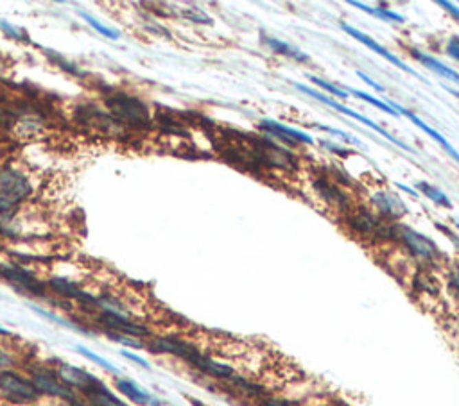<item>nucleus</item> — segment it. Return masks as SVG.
<instances>
[{"label": "nucleus", "instance_id": "f257e3e1", "mask_svg": "<svg viewBox=\"0 0 459 406\" xmlns=\"http://www.w3.org/2000/svg\"><path fill=\"white\" fill-rule=\"evenodd\" d=\"M106 108L110 110L115 119L135 129H144L151 123L147 106L140 99L126 93H115L110 99H106Z\"/></svg>", "mask_w": 459, "mask_h": 406}, {"label": "nucleus", "instance_id": "f03ea898", "mask_svg": "<svg viewBox=\"0 0 459 406\" xmlns=\"http://www.w3.org/2000/svg\"><path fill=\"white\" fill-rule=\"evenodd\" d=\"M0 396L11 405L27 406L36 403L42 394L38 392L32 381L22 378L13 370H2L0 372Z\"/></svg>", "mask_w": 459, "mask_h": 406}, {"label": "nucleus", "instance_id": "7ed1b4c3", "mask_svg": "<svg viewBox=\"0 0 459 406\" xmlns=\"http://www.w3.org/2000/svg\"><path fill=\"white\" fill-rule=\"evenodd\" d=\"M294 88H296V90H300V92H302V93H305V95H311V97H313V99H316V101L323 102V104L331 106V108H334L335 111H339V113L346 115V117H352V119H354V120H359V122L364 123L366 128L373 129V131H375L377 134H381L382 138H386V140L390 143H395V145L400 147V149H404V151H407V152H413V149H411V147H409L407 143L400 142L399 138L391 136V134L386 131V129H382L381 126H379V123H375V122H373V120H370V119H368V117H364V115L357 113V111H352V110H350V108H346V106H341L339 102L332 101V99H328V97L323 95V93L314 92L313 88L303 86V84H294Z\"/></svg>", "mask_w": 459, "mask_h": 406}, {"label": "nucleus", "instance_id": "20e7f679", "mask_svg": "<svg viewBox=\"0 0 459 406\" xmlns=\"http://www.w3.org/2000/svg\"><path fill=\"white\" fill-rule=\"evenodd\" d=\"M31 193V184L16 170L0 172V201L16 206Z\"/></svg>", "mask_w": 459, "mask_h": 406}, {"label": "nucleus", "instance_id": "39448f33", "mask_svg": "<svg viewBox=\"0 0 459 406\" xmlns=\"http://www.w3.org/2000/svg\"><path fill=\"white\" fill-rule=\"evenodd\" d=\"M31 381L42 396L58 397V399H65V401H72L74 399L72 388L67 387L52 370H47L43 367L42 369H34L32 370Z\"/></svg>", "mask_w": 459, "mask_h": 406}, {"label": "nucleus", "instance_id": "423d86ee", "mask_svg": "<svg viewBox=\"0 0 459 406\" xmlns=\"http://www.w3.org/2000/svg\"><path fill=\"white\" fill-rule=\"evenodd\" d=\"M0 278L5 279L8 283L14 285V287L22 288L25 292L32 294V296H45V285H43L42 281H38L29 270L22 269L19 265L0 263Z\"/></svg>", "mask_w": 459, "mask_h": 406}, {"label": "nucleus", "instance_id": "0eeeda50", "mask_svg": "<svg viewBox=\"0 0 459 406\" xmlns=\"http://www.w3.org/2000/svg\"><path fill=\"white\" fill-rule=\"evenodd\" d=\"M99 322L108 329V333H119L126 335V337H147L149 331H147L146 326L137 324L133 320H129L128 317L119 313H113V311H104L99 315Z\"/></svg>", "mask_w": 459, "mask_h": 406}, {"label": "nucleus", "instance_id": "6e6552de", "mask_svg": "<svg viewBox=\"0 0 459 406\" xmlns=\"http://www.w3.org/2000/svg\"><path fill=\"white\" fill-rule=\"evenodd\" d=\"M399 238L404 240V243L407 246V249L413 252L416 258H422V260H432L440 256V249L431 238L423 237V235L416 233L413 229L409 228H399Z\"/></svg>", "mask_w": 459, "mask_h": 406}, {"label": "nucleus", "instance_id": "1a4fd4ad", "mask_svg": "<svg viewBox=\"0 0 459 406\" xmlns=\"http://www.w3.org/2000/svg\"><path fill=\"white\" fill-rule=\"evenodd\" d=\"M341 29H343V31L346 32V34H350V36H352V38H355V40H357V41H361V43H363V45H366L368 49H372V51L375 52V54L382 56V58H384V60L390 61L391 64H395L396 69L404 70V72L409 73V75H414V77L422 79V75H420V73L414 72L413 69H409V67L404 63V61L399 60V58H396L395 54H391V52L388 51V49H384V47H382V45H379V43H377V41H373L370 36H366L364 32L357 31V29L352 27V25H348V23H343V25H341Z\"/></svg>", "mask_w": 459, "mask_h": 406}, {"label": "nucleus", "instance_id": "9d476101", "mask_svg": "<svg viewBox=\"0 0 459 406\" xmlns=\"http://www.w3.org/2000/svg\"><path fill=\"white\" fill-rule=\"evenodd\" d=\"M149 349L153 353H157V355H175L179 356V358H183V360L190 361L192 360V356L198 353L196 347H192L190 344L183 342V340H179V338L175 337H160V338H153L151 344H149Z\"/></svg>", "mask_w": 459, "mask_h": 406}, {"label": "nucleus", "instance_id": "9b49d317", "mask_svg": "<svg viewBox=\"0 0 459 406\" xmlns=\"http://www.w3.org/2000/svg\"><path fill=\"white\" fill-rule=\"evenodd\" d=\"M49 287H51L52 292H56L58 296L67 297V299H74V301L81 302V304L97 306L96 297H92L90 294L85 292V290H81V288L74 283V281H70V279L52 278L51 281H49Z\"/></svg>", "mask_w": 459, "mask_h": 406}, {"label": "nucleus", "instance_id": "f8f14e48", "mask_svg": "<svg viewBox=\"0 0 459 406\" xmlns=\"http://www.w3.org/2000/svg\"><path fill=\"white\" fill-rule=\"evenodd\" d=\"M56 374H58V378H60L67 387L79 388L81 392L87 390L88 387H92L97 381L96 376H92L90 372H87V370L79 369V367L69 366V363H60Z\"/></svg>", "mask_w": 459, "mask_h": 406}, {"label": "nucleus", "instance_id": "ddd939ff", "mask_svg": "<svg viewBox=\"0 0 459 406\" xmlns=\"http://www.w3.org/2000/svg\"><path fill=\"white\" fill-rule=\"evenodd\" d=\"M390 106H391V108H393V110L396 111V113H399V115H404L405 119H409V120H411V122H413L414 126H416V128H420V129H422V131L425 132V134H429V136H431L432 140H434V142H438V143H440V145L443 147V149H445V151H447V154H450V156H452V158H454V160L458 161V163H459V152L456 151L454 147L450 145L449 142H447L445 138L441 136L440 132H438V131H434V129H432V128H429L427 123L423 122L422 119H418V117H416V115H414V113H411V111H409V110H405L404 106L396 104V102H390Z\"/></svg>", "mask_w": 459, "mask_h": 406}, {"label": "nucleus", "instance_id": "4468645a", "mask_svg": "<svg viewBox=\"0 0 459 406\" xmlns=\"http://www.w3.org/2000/svg\"><path fill=\"white\" fill-rule=\"evenodd\" d=\"M188 363H192L196 369L203 370V372H207V374L214 376V378H221V379H235V372L232 367L225 366V363H219V361H214L210 358H207L201 353H196L192 356V360L188 361Z\"/></svg>", "mask_w": 459, "mask_h": 406}, {"label": "nucleus", "instance_id": "2eb2a0df", "mask_svg": "<svg viewBox=\"0 0 459 406\" xmlns=\"http://www.w3.org/2000/svg\"><path fill=\"white\" fill-rule=\"evenodd\" d=\"M260 128L264 131L271 132V134H276V136H280L282 140H289V142H300V143H314V140L309 134H305L303 131H298V129L289 128V126H284L280 122H275V120H262Z\"/></svg>", "mask_w": 459, "mask_h": 406}, {"label": "nucleus", "instance_id": "dca6fc26", "mask_svg": "<svg viewBox=\"0 0 459 406\" xmlns=\"http://www.w3.org/2000/svg\"><path fill=\"white\" fill-rule=\"evenodd\" d=\"M115 385H117V390H119L120 394H124L129 401H133L135 405L160 406V401H158V399H155L151 394H147L146 390H142L138 385H135L131 379H117V383Z\"/></svg>", "mask_w": 459, "mask_h": 406}, {"label": "nucleus", "instance_id": "f3484780", "mask_svg": "<svg viewBox=\"0 0 459 406\" xmlns=\"http://www.w3.org/2000/svg\"><path fill=\"white\" fill-rule=\"evenodd\" d=\"M372 201L377 206V210H381V213L388 215V217L400 219V217H404L407 213V208H405L404 202L400 201L399 197L391 195V193L379 192L373 195Z\"/></svg>", "mask_w": 459, "mask_h": 406}, {"label": "nucleus", "instance_id": "a211bd4d", "mask_svg": "<svg viewBox=\"0 0 459 406\" xmlns=\"http://www.w3.org/2000/svg\"><path fill=\"white\" fill-rule=\"evenodd\" d=\"M83 394L88 397V401L92 403V406H126L124 403L120 401L119 397H115L99 379H97L92 387H88L87 390H83Z\"/></svg>", "mask_w": 459, "mask_h": 406}, {"label": "nucleus", "instance_id": "6ab92c4d", "mask_svg": "<svg viewBox=\"0 0 459 406\" xmlns=\"http://www.w3.org/2000/svg\"><path fill=\"white\" fill-rule=\"evenodd\" d=\"M413 56L418 61H420V63H423V67H427L429 70L436 72L438 75H441V77H445V79H449V81H454L459 84V73L456 72V70L449 69V67H445V64L441 63V61L434 60L432 56L423 54V52H420V51H413Z\"/></svg>", "mask_w": 459, "mask_h": 406}, {"label": "nucleus", "instance_id": "aec40b11", "mask_svg": "<svg viewBox=\"0 0 459 406\" xmlns=\"http://www.w3.org/2000/svg\"><path fill=\"white\" fill-rule=\"evenodd\" d=\"M314 188H316L320 195L325 199L328 204H334L337 208H346V197L339 192V188L334 187L331 181H326V179H316L314 181Z\"/></svg>", "mask_w": 459, "mask_h": 406}, {"label": "nucleus", "instance_id": "412c9836", "mask_svg": "<svg viewBox=\"0 0 459 406\" xmlns=\"http://www.w3.org/2000/svg\"><path fill=\"white\" fill-rule=\"evenodd\" d=\"M350 226L352 229L359 231V233L363 235H372V233H379V229L382 228V224H379V220L375 217H372L366 211H361V213L354 215L352 219H350Z\"/></svg>", "mask_w": 459, "mask_h": 406}, {"label": "nucleus", "instance_id": "4be33fe9", "mask_svg": "<svg viewBox=\"0 0 459 406\" xmlns=\"http://www.w3.org/2000/svg\"><path fill=\"white\" fill-rule=\"evenodd\" d=\"M264 43H266V47H269L275 54L287 56V58H293V60H296V61H309V56H305L303 52H300L298 49H294V47L287 45L285 41L266 36L264 38Z\"/></svg>", "mask_w": 459, "mask_h": 406}, {"label": "nucleus", "instance_id": "5701e85b", "mask_svg": "<svg viewBox=\"0 0 459 406\" xmlns=\"http://www.w3.org/2000/svg\"><path fill=\"white\" fill-rule=\"evenodd\" d=\"M348 4L354 5V8H359V10L364 11V13L372 14V16H375V19L384 20V22H396V23H404L405 22L404 16H402V14H399V13H395V11L375 10V8H370V5L363 4V2H357V0H350Z\"/></svg>", "mask_w": 459, "mask_h": 406}, {"label": "nucleus", "instance_id": "b1692460", "mask_svg": "<svg viewBox=\"0 0 459 406\" xmlns=\"http://www.w3.org/2000/svg\"><path fill=\"white\" fill-rule=\"evenodd\" d=\"M416 188L423 193V195L429 197L432 202H436L438 206H443V208H452V202L449 201V197L441 192V190H438L436 187H432V184L425 183V181H420V183L416 184Z\"/></svg>", "mask_w": 459, "mask_h": 406}, {"label": "nucleus", "instance_id": "393cba45", "mask_svg": "<svg viewBox=\"0 0 459 406\" xmlns=\"http://www.w3.org/2000/svg\"><path fill=\"white\" fill-rule=\"evenodd\" d=\"M348 95H354V97H357V99H361V101H366L368 104L377 106V108H379V110L386 111V113H388V115H391V117H399V113H396V111L393 110V108H391V106L388 104V102L379 101V99H375V97L370 95V93L359 92V90H355V88H348Z\"/></svg>", "mask_w": 459, "mask_h": 406}, {"label": "nucleus", "instance_id": "a878e982", "mask_svg": "<svg viewBox=\"0 0 459 406\" xmlns=\"http://www.w3.org/2000/svg\"><path fill=\"white\" fill-rule=\"evenodd\" d=\"M76 351H78L81 356H85V358H88V360H92L93 363H97V366H101L102 369L108 370V372H113V374H119V369H117V367L111 366L110 361L104 360L102 356H99V355H96V353H92V351H90V349H85L83 346H78V347H76Z\"/></svg>", "mask_w": 459, "mask_h": 406}, {"label": "nucleus", "instance_id": "bb28decb", "mask_svg": "<svg viewBox=\"0 0 459 406\" xmlns=\"http://www.w3.org/2000/svg\"><path fill=\"white\" fill-rule=\"evenodd\" d=\"M79 16H81V19H85V20H87V22L90 23V25H92V27L96 29L97 32H101L102 36L110 38V40H117V38L120 36V32H119V31H115V29L106 27V25H102L101 22H97V20L93 19V16H90V14L83 13V11H81V13H79Z\"/></svg>", "mask_w": 459, "mask_h": 406}, {"label": "nucleus", "instance_id": "cd10ccee", "mask_svg": "<svg viewBox=\"0 0 459 406\" xmlns=\"http://www.w3.org/2000/svg\"><path fill=\"white\" fill-rule=\"evenodd\" d=\"M309 81H313L314 84H317L320 88H323V90H326V92H331L332 95L339 97V99H343V101H346L348 99V92H344V90H341V88L334 86V84H331V82L323 81V79L320 77H314V75H309Z\"/></svg>", "mask_w": 459, "mask_h": 406}, {"label": "nucleus", "instance_id": "c85d7f7f", "mask_svg": "<svg viewBox=\"0 0 459 406\" xmlns=\"http://www.w3.org/2000/svg\"><path fill=\"white\" fill-rule=\"evenodd\" d=\"M108 337L111 338V340H115V342H120L124 344V346H129V347H137V349H142L144 344L137 342V340H133L131 337H126V335H119V333H108Z\"/></svg>", "mask_w": 459, "mask_h": 406}, {"label": "nucleus", "instance_id": "c756f323", "mask_svg": "<svg viewBox=\"0 0 459 406\" xmlns=\"http://www.w3.org/2000/svg\"><path fill=\"white\" fill-rule=\"evenodd\" d=\"M183 14H185V16H187L188 20H192V22L210 23V19H208L207 14L203 13L201 10H198V8H194V10H185Z\"/></svg>", "mask_w": 459, "mask_h": 406}, {"label": "nucleus", "instance_id": "7c9ffc66", "mask_svg": "<svg viewBox=\"0 0 459 406\" xmlns=\"http://www.w3.org/2000/svg\"><path fill=\"white\" fill-rule=\"evenodd\" d=\"M447 52H449L450 58H454L456 61H459V36H454L449 41V45H447Z\"/></svg>", "mask_w": 459, "mask_h": 406}, {"label": "nucleus", "instance_id": "2f4dec72", "mask_svg": "<svg viewBox=\"0 0 459 406\" xmlns=\"http://www.w3.org/2000/svg\"><path fill=\"white\" fill-rule=\"evenodd\" d=\"M436 4L440 5V8H445V10L449 11V13L452 14V16H454V19L459 22V8H458V5L450 4V2H447V0H438Z\"/></svg>", "mask_w": 459, "mask_h": 406}, {"label": "nucleus", "instance_id": "473e14b6", "mask_svg": "<svg viewBox=\"0 0 459 406\" xmlns=\"http://www.w3.org/2000/svg\"><path fill=\"white\" fill-rule=\"evenodd\" d=\"M122 356H124V358H128V360L135 361V363H138V366H142V367H146V369H149V363H147V361L144 360V358H140V356L133 355V353L122 351Z\"/></svg>", "mask_w": 459, "mask_h": 406}, {"label": "nucleus", "instance_id": "72a5a7b5", "mask_svg": "<svg viewBox=\"0 0 459 406\" xmlns=\"http://www.w3.org/2000/svg\"><path fill=\"white\" fill-rule=\"evenodd\" d=\"M357 75H359V77H361V79H363L364 82H368V84H370V86H372V88H375L377 92H381V93H382V92H386V90H384V86H381V84H377V82L373 81V79H370V77H368L366 73H363V72H357Z\"/></svg>", "mask_w": 459, "mask_h": 406}, {"label": "nucleus", "instance_id": "f704fd0d", "mask_svg": "<svg viewBox=\"0 0 459 406\" xmlns=\"http://www.w3.org/2000/svg\"><path fill=\"white\" fill-rule=\"evenodd\" d=\"M11 363H13V360H11L10 356L5 355L4 351H0V369H5V367H10Z\"/></svg>", "mask_w": 459, "mask_h": 406}, {"label": "nucleus", "instance_id": "c9c22d12", "mask_svg": "<svg viewBox=\"0 0 459 406\" xmlns=\"http://www.w3.org/2000/svg\"><path fill=\"white\" fill-rule=\"evenodd\" d=\"M450 283H452V288H454V292L458 294V297H459V270H456L454 274H452Z\"/></svg>", "mask_w": 459, "mask_h": 406}, {"label": "nucleus", "instance_id": "e433bc0d", "mask_svg": "<svg viewBox=\"0 0 459 406\" xmlns=\"http://www.w3.org/2000/svg\"><path fill=\"white\" fill-rule=\"evenodd\" d=\"M396 187H399V188H402V190H404V192H407V193H411V195H413V197H418V193H416V192H414L413 188H409V187H404V184H396Z\"/></svg>", "mask_w": 459, "mask_h": 406}, {"label": "nucleus", "instance_id": "4c0bfd02", "mask_svg": "<svg viewBox=\"0 0 459 406\" xmlns=\"http://www.w3.org/2000/svg\"><path fill=\"white\" fill-rule=\"evenodd\" d=\"M266 405L267 406H291V405H285V403H280V401H267Z\"/></svg>", "mask_w": 459, "mask_h": 406}, {"label": "nucleus", "instance_id": "58836bf2", "mask_svg": "<svg viewBox=\"0 0 459 406\" xmlns=\"http://www.w3.org/2000/svg\"><path fill=\"white\" fill-rule=\"evenodd\" d=\"M69 406H90V405H85V403L76 401V399H72V401H69Z\"/></svg>", "mask_w": 459, "mask_h": 406}, {"label": "nucleus", "instance_id": "ea45409f", "mask_svg": "<svg viewBox=\"0 0 459 406\" xmlns=\"http://www.w3.org/2000/svg\"><path fill=\"white\" fill-rule=\"evenodd\" d=\"M447 92H450V93H452V95L458 97V99H459V92H454V90H452V88H447Z\"/></svg>", "mask_w": 459, "mask_h": 406}, {"label": "nucleus", "instance_id": "a19ab883", "mask_svg": "<svg viewBox=\"0 0 459 406\" xmlns=\"http://www.w3.org/2000/svg\"><path fill=\"white\" fill-rule=\"evenodd\" d=\"M0 335H8V331H5V329L0 328Z\"/></svg>", "mask_w": 459, "mask_h": 406}, {"label": "nucleus", "instance_id": "79ce46f5", "mask_svg": "<svg viewBox=\"0 0 459 406\" xmlns=\"http://www.w3.org/2000/svg\"><path fill=\"white\" fill-rule=\"evenodd\" d=\"M456 226H458V229H459V222H458V224H456Z\"/></svg>", "mask_w": 459, "mask_h": 406}]
</instances>
